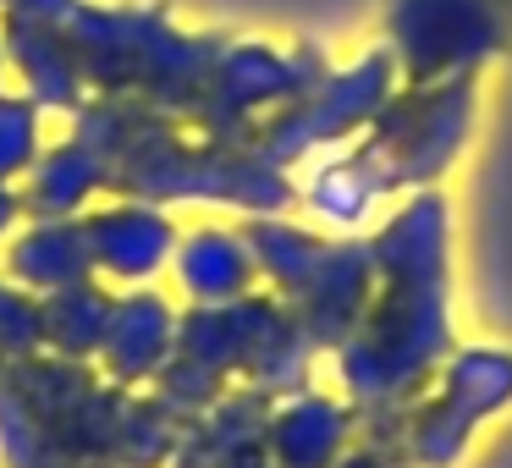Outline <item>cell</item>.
Listing matches in <instances>:
<instances>
[{
	"label": "cell",
	"instance_id": "cell-1",
	"mask_svg": "<svg viewBox=\"0 0 512 468\" xmlns=\"http://www.w3.org/2000/svg\"><path fill=\"white\" fill-rule=\"evenodd\" d=\"M452 243V199L441 188L402 193L386 221L369 232L375 303L331 353V364L358 419H391V435L402 413L424 397L441 358L457 347Z\"/></svg>",
	"mask_w": 512,
	"mask_h": 468
},
{
	"label": "cell",
	"instance_id": "cell-2",
	"mask_svg": "<svg viewBox=\"0 0 512 468\" xmlns=\"http://www.w3.org/2000/svg\"><path fill=\"white\" fill-rule=\"evenodd\" d=\"M501 413H512V347L457 342L424 386V397L397 419L391 446L408 468H463L474 441Z\"/></svg>",
	"mask_w": 512,
	"mask_h": 468
},
{
	"label": "cell",
	"instance_id": "cell-3",
	"mask_svg": "<svg viewBox=\"0 0 512 468\" xmlns=\"http://www.w3.org/2000/svg\"><path fill=\"white\" fill-rule=\"evenodd\" d=\"M479 127V78L446 83H402L386 100V111L369 122V144L391 166L402 193L441 188L446 171L463 160Z\"/></svg>",
	"mask_w": 512,
	"mask_h": 468
},
{
	"label": "cell",
	"instance_id": "cell-4",
	"mask_svg": "<svg viewBox=\"0 0 512 468\" xmlns=\"http://www.w3.org/2000/svg\"><path fill=\"white\" fill-rule=\"evenodd\" d=\"M397 89H402V72H397V61L386 56V45L353 56L347 67H325V78L314 83L309 94H298L281 116H270V127L259 133L254 155L270 160V166H281V171H298L303 160L320 155V149L364 138L369 122L386 111V100Z\"/></svg>",
	"mask_w": 512,
	"mask_h": 468
},
{
	"label": "cell",
	"instance_id": "cell-5",
	"mask_svg": "<svg viewBox=\"0 0 512 468\" xmlns=\"http://www.w3.org/2000/svg\"><path fill=\"white\" fill-rule=\"evenodd\" d=\"M386 56L402 83L479 78L507 45L496 0H386Z\"/></svg>",
	"mask_w": 512,
	"mask_h": 468
},
{
	"label": "cell",
	"instance_id": "cell-6",
	"mask_svg": "<svg viewBox=\"0 0 512 468\" xmlns=\"http://www.w3.org/2000/svg\"><path fill=\"white\" fill-rule=\"evenodd\" d=\"M397 199H402L397 177L375 155L369 138L331 144L292 171V204H303L309 226L325 237H369Z\"/></svg>",
	"mask_w": 512,
	"mask_h": 468
},
{
	"label": "cell",
	"instance_id": "cell-7",
	"mask_svg": "<svg viewBox=\"0 0 512 468\" xmlns=\"http://www.w3.org/2000/svg\"><path fill=\"white\" fill-rule=\"evenodd\" d=\"M369 303H375L369 237H331L320 265H314L309 276H303V287L287 298V309L298 314V325L309 331V342L320 347V353H336V347L358 331Z\"/></svg>",
	"mask_w": 512,
	"mask_h": 468
},
{
	"label": "cell",
	"instance_id": "cell-8",
	"mask_svg": "<svg viewBox=\"0 0 512 468\" xmlns=\"http://www.w3.org/2000/svg\"><path fill=\"white\" fill-rule=\"evenodd\" d=\"M353 441H358L353 402L325 397V391L281 397L265 419V446L276 468H336Z\"/></svg>",
	"mask_w": 512,
	"mask_h": 468
},
{
	"label": "cell",
	"instance_id": "cell-9",
	"mask_svg": "<svg viewBox=\"0 0 512 468\" xmlns=\"http://www.w3.org/2000/svg\"><path fill=\"white\" fill-rule=\"evenodd\" d=\"M177 281L199 309H221V303H237L254 292L259 265H254V248H248L243 232L232 226H199L177 243Z\"/></svg>",
	"mask_w": 512,
	"mask_h": 468
},
{
	"label": "cell",
	"instance_id": "cell-10",
	"mask_svg": "<svg viewBox=\"0 0 512 468\" xmlns=\"http://www.w3.org/2000/svg\"><path fill=\"white\" fill-rule=\"evenodd\" d=\"M177 254V232L160 210L149 204H116V210L89 221V259L105 265L122 281H144L155 276L166 259Z\"/></svg>",
	"mask_w": 512,
	"mask_h": 468
},
{
	"label": "cell",
	"instance_id": "cell-11",
	"mask_svg": "<svg viewBox=\"0 0 512 468\" xmlns=\"http://www.w3.org/2000/svg\"><path fill=\"white\" fill-rule=\"evenodd\" d=\"M116 320L105 325V342H116L122 336V347H133V353L122 358V375H138V369H155L160 358L171 353V336H177V314H171V303H160V298H122V309H111Z\"/></svg>",
	"mask_w": 512,
	"mask_h": 468
},
{
	"label": "cell",
	"instance_id": "cell-12",
	"mask_svg": "<svg viewBox=\"0 0 512 468\" xmlns=\"http://www.w3.org/2000/svg\"><path fill=\"white\" fill-rule=\"evenodd\" d=\"M105 325H111V303L94 287H61L50 303V342L61 336V347H100Z\"/></svg>",
	"mask_w": 512,
	"mask_h": 468
},
{
	"label": "cell",
	"instance_id": "cell-13",
	"mask_svg": "<svg viewBox=\"0 0 512 468\" xmlns=\"http://www.w3.org/2000/svg\"><path fill=\"white\" fill-rule=\"evenodd\" d=\"M39 155V116L28 100H0V182L28 171Z\"/></svg>",
	"mask_w": 512,
	"mask_h": 468
},
{
	"label": "cell",
	"instance_id": "cell-14",
	"mask_svg": "<svg viewBox=\"0 0 512 468\" xmlns=\"http://www.w3.org/2000/svg\"><path fill=\"white\" fill-rule=\"evenodd\" d=\"M0 6L17 23H45V28H67L72 12H78V0H0Z\"/></svg>",
	"mask_w": 512,
	"mask_h": 468
},
{
	"label": "cell",
	"instance_id": "cell-15",
	"mask_svg": "<svg viewBox=\"0 0 512 468\" xmlns=\"http://www.w3.org/2000/svg\"><path fill=\"white\" fill-rule=\"evenodd\" d=\"M336 468H408V463H402V452H397L391 441H380V435H364V441L347 446Z\"/></svg>",
	"mask_w": 512,
	"mask_h": 468
},
{
	"label": "cell",
	"instance_id": "cell-16",
	"mask_svg": "<svg viewBox=\"0 0 512 468\" xmlns=\"http://www.w3.org/2000/svg\"><path fill=\"white\" fill-rule=\"evenodd\" d=\"M17 204H23L17 193H6V188H0V232H6V226L17 221Z\"/></svg>",
	"mask_w": 512,
	"mask_h": 468
},
{
	"label": "cell",
	"instance_id": "cell-17",
	"mask_svg": "<svg viewBox=\"0 0 512 468\" xmlns=\"http://www.w3.org/2000/svg\"><path fill=\"white\" fill-rule=\"evenodd\" d=\"M0 72H6V56H0Z\"/></svg>",
	"mask_w": 512,
	"mask_h": 468
}]
</instances>
